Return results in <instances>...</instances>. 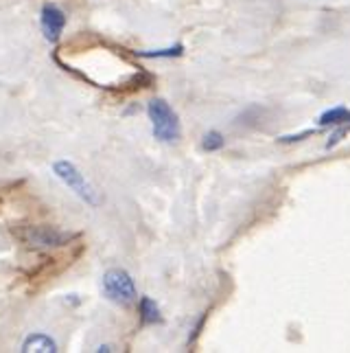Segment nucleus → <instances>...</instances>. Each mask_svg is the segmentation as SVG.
Here are the masks:
<instances>
[{
  "instance_id": "nucleus-10",
  "label": "nucleus",
  "mask_w": 350,
  "mask_h": 353,
  "mask_svg": "<svg viewBox=\"0 0 350 353\" xmlns=\"http://www.w3.org/2000/svg\"><path fill=\"white\" fill-rule=\"evenodd\" d=\"M223 137H221V134L219 132H208L206 134V137H204V141H201V148L204 150H206V152H217V150H221L223 148Z\"/></svg>"
},
{
  "instance_id": "nucleus-6",
  "label": "nucleus",
  "mask_w": 350,
  "mask_h": 353,
  "mask_svg": "<svg viewBox=\"0 0 350 353\" xmlns=\"http://www.w3.org/2000/svg\"><path fill=\"white\" fill-rule=\"evenodd\" d=\"M22 353H55L57 343L46 334H31L22 343Z\"/></svg>"
},
{
  "instance_id": "nucleus-1",
  "label": "nucleus",
  "mask_w": 350,
  "mask_h": 353,
  "mask_svg": "<svg viewBox=\"0 0 350 353\" xmlns=\"http://www.w3.org/2000/svg\"><path fill=\"white\" fill-rule=\"evenodd\" d=\"M147 114L151 121L153 137L160 143H173L182 137V125H179L175 110L160 97H155L147 103Z\"/></svg>"
},
{
  "instance_id": "nucleus-2",
  "label": "nucleus",
  "mask_w": 350,
  "mask_h": 353,
  "mask_svg": "<svg viewBox=\"0 0 350 353\" xmlns=\"http://www.w3.org/2000/svg\"><path fill=\"white\" fill-rule=\"evenodd\" d=\"M101 288H103V294L107 301L116 303V305H131V303L136 301L138 292H136V283L131 274L123 268H112V270H107L101 279Z\"/></svg>"
},
{
  "instance_id": "nucleus-4",
  "label": "nucleus",
  "mask_w": 350,
  "mask_h": 353,
  "mask_svg": "<svg viewBox=\"0 0 350 353\" xmlns=\"http://www.w3.org/2000/svg\"><path fill=\"white\" fill-rule=\"evenodd\" d=\"M18 237L33 248H59L66 246L77 235L66 233V230H59L57 226L51 224H40V226H24L18 230Z\"/></svg>"
},
{
  "instance_id": "nucleus-7",
  "label": "nucleus",
  "mask_w": 350,
  "mask_h": 353,
  "mask_svg": "<svg viewBox=\"0 0 350 353\" xmlns=\"http://www.w3.org/2000/svg\"><path fill=\"white\" fill-rule=\"evenodd\" d=\"M138 314H140V323L142 325H160V323H164L158 303H155L153 299H149V296H142L140 299Z\"/></svg>"
},
{
  "instance_id": "nucleus-8",
  "label": "nucleus",
  "mask_w": 350,
  "mask_h": 353,
  "mask_svg": "<svg viewBox=\"0 0 350 353\" xmlns=\"http://www.w3.org/2000/svg\"><path fill=\"white\" fill-rule=\"evenodd\" d=\"M350 121V112L346 108H333V110L324 112L320 117V125H340V123H346Z\"/></svg>"
},
{
  "instance_id": "nucleus-3",
  "label": "nucleus",
  "mask_w": 350,
  "mask_h": 353,
  "mask_svg": "<svg viewBox=\"0 0 350 353\" xmlns=\"http://www.w3.org/2000/svg\"><path fill=\"white\" fill-rule=\"evenodd\" d=\"M53 174L64 182V185L75 193V196L79 200H83L86 204L90 206H99L101 204V198H99V191H96L90 182L86 180V176H83L75 163L70 161H57L53 165Z\"/></svg>"
},
{
  "instance_id": "nucleus-5",
  "label": "nucleus",
  "mask_w": 350,
  "mask_h": 353,
  "mask_svg": "<svg viewBox=\"0 0 350 353\" xmlns=\"http://www.w3.org/2000/svg\"><path fill=\"white\" fill-rule=\"evenodd\" d=\"M40 27L42 33L48 42H57L62 38L64 27H66V14L57 5H44L42 7V14H40Z\"/></svg>"
},
{
  "instance_id": "nucleus-9",
  "label": "nucleus",
  "mask_w": 350,
  "mask_h": 353,
  "mask_svg": "<svg viewBox=\"0 0 350 353\" xmlns=\"http://www.w3.org/2000/svg\"><path fill=\"white\" fill-rule=\"evenodd\" d=\"M184 53V46L182 44H175V46H171V48H158V51H140L138 55L140 57H149V59H153V57H179Z\"/></svg>"
}]
</instances>
